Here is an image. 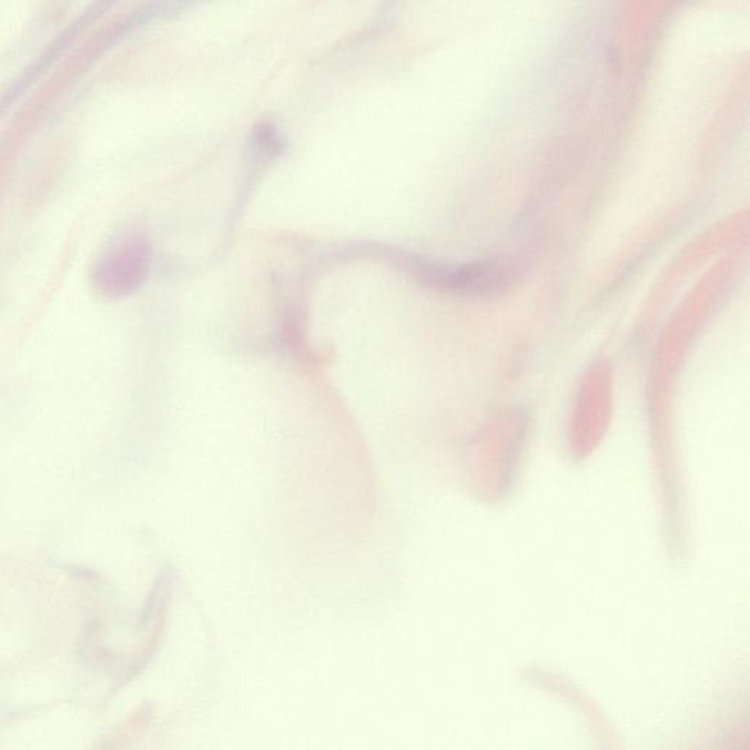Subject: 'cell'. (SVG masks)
<instances>
[{
	"mask_svg": "<svg viewBox=\"0 0 750 750\" xmlns=\"http://www.w3.org/2000/svg\"><path fill=\"white\" fill-rule=\"evenodd\" d=\"M151 264L153 245L144 232L119 233L91 264L90 285L102 298H128L148 282Z\"/></svg>",
	"mask_w": 750,
	"mask_h": 750,
	"instance_id": "1",
	"label": "cell"
},
{
	"mask_svg": "<svg viewBox=\"0 0 750 750\" xmlns=\"http://www.w3.org/2000/svg\"><path fill=\"white\" fill-rule=\"evenodd\" d=\"M283 150H285V141H283L276 126L272 123H262V125L254 128L250 139L249 153L251 162L255 166L273 162L283 153Z\"/></svg>",
	"mask_w": 750,
	"mask_h": 750,
	"instance_id": "2",
	"label": "cell"
}]
</instances>
